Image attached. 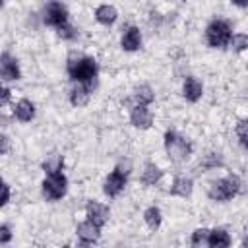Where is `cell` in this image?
<instances>
[{
    "label": "cell",
    "mask_w": 248,
    "mask_h": 248,
    "mask_svg": "<svg viewBox=\"0 0 248 248\" xmlns=\"http://www.w3.org/2000/svg\"><path fill=\"white\" fill-rule=\"evenodd\" d=\"M10 101V89L8 87H2V105H6Z\"/></svg>",
    "instance_id": "obj_30"
},
{
    "label": "cell",
    "mask_w": 248,
    "mask_h": 248,
    "mask_svg": "<svg viewBox=\"0 0 248 248\" xmlns=\"http://www.w3.org/2000/svg\"><path fill=\"white\" fill-rule=\"evenodd\" d=\"M209 232L207 229H196L192 234V246L194 248H211L209 246Z\"/></svg>",
    "instance_id": "obj_22"
},
{
    "label": "cell",
    "mask_w": 248,
    "mask_h": 248,
    "mask_svg": "<svg viewBox=\"0 0 248 248\" xmlns=\"http://www.w3.org/2000/svg\"><path fill=\"white\" fill-rule=\"evenodd\" d=\"M8 200H10V186L4 182V184H2V205H6Z\"/></svg>",
    "instance_id": "obj_29"
},
{
    "label": "cell",
    "mask_w": 248,
    "mask_h": 248,
    "mask_svg": "<svg viewBox=\"0 0 248 248\" xmlns=\"http://www.w3.org/2000/svg\"><path fill=\"white\" fill-rule=\"evenodd\" d=\"M132 99H134V103H136L134 107H147V105L155 99V95H153V89H151L149 85H140V87L134 89Z\"/></svg>",
    "instance_id": "obj_14"
},
{
    "label": "cell",
    "mask_w": 248,
    "mask_h": 248,
    "mask_svg": "<svg viewBox=\"0 0 248 248\" xmlns=\"http://www.w3.org/2000/svg\"><path fill=\"white\" fill-rule=\"evenodd\" d=\"M205 167H215V165H223V161H221V157L219 155H215V153H211L207 159H205V163H203Z\"/></svg>",
    "instance_id": "obj_28"
},
{
    "label": "cell",
    "mask_w": 248,
    "mask_h": 248,
    "mask_svg": "<svg viewBox=\"0 0 248 248\" xmlns=\"http://www.w3.org/2000/svg\"><path fill=\"white\" fill-rule=\"evenodd\" d=\"M78 236H79L81 242L93 244V242L99 240V236H101V227H97V225L91 223V221L79 223V225H78Z\"/></svg>",
    "instance_id": "obj_10"
},
{
    "label": "cell",
    "mask_w": 248,
    "mask_h": 248,
    "mask_svg": "<svg viewBox=\"0 0 248 248\" xmlns=\"http://www.w3.org/2000/svg\"><path fill=\"white\" fill-rule=\"evenodd\" d=\"M116 8L114 6H110V4H103V6H99L97 10H95V19L99 21V23H103V25H110V23H114L116 21Z\"/></svg>",
    "instance_id": "obj_16"
},
{
    "label": "cell",
    "mask_w": 248,
    "mask_h": 248,
    "mask_svg": "<svg viewBox=\"0 0 248 248\" xmlns=\"http://www.w3.org/2000/svg\"><path fill=\"white\" fill-rule=\"evenodd\" d=\"M231 45H232V48H234L236 52L246 50V48H248V35H232Z\"/></svg>",
    "instance_id": "obj_25"
},
{
    "label": "cell",
    "mask_w": 248,
    "mask_h": 248,
    "mask_svg": "<svg viewBox=\"0 0 248 248\" xmlns=\"http://www.w3.org/2000/svg\"><path fill=\"white\" fill-rule=\"evenodd\" d=\"M182 93H184V97L190 101V103H196L200 97H202V93H203V87H202V83L196 79V78H186L184 79V85H182Z\"/></svg>",
    "instance_id": "obj_13"
},
{
    "label": "cell",
    "mask_w": 248,
    "mask_h": 248,
    "mask_svg": "<svg viewBox=\"0 0 248 248\" xmlns=\"http://www.w3.org/2000/svg\"><path fill=\"white\" fill-rule=\"evenodd\" d=\"M85 211H87V221L95 223L97 227H103L107 223L108 215H110L108 207L103 205V203H99V202H89L87 207H85Z\"/></svg>",
    "instance_id": "obj_9"
},
{
    "label": "cell",
    "mask_w": 248,
    "mask_h": 248,
    "mask_svg": "<svg viewBox=\"0 0 248 248\" xmlns=\"http://www.w3.org/2000/svg\"><path fill=\"white\" fill-rule=\"evenodd\" d=\"M45 23L52 27H62L68 23V8L62 2H50L45 10Z\"/></svg>",
    "instance_id": "obj_6"
},
{
    "label": "cell",
    "mask_w": 248,
    "mask_h": 248,
    "mask_svg": "<svg viewBox=\"0 0 248 248\" xmlns=\"http://www.w3.org/2000/svg\"><path fill=\"white\" fill-rule=\"evenodd\" d=\"M209 246L211 248H229L231 246V236L225 229H215L209 232Z\"/></svg>",
    "instance_id": "obj_18"
},
{
    "label": "cell",
    "mask_w": 248,
    "mask_h": 248,
    "mask_svg": "<svg viewBox=\"0 0 248 248\" xmlns=\"http://www.w3.org/2000/svg\"><path fill=\"white\" fill-rule=\"evenodd\" d=\"M244 248H248V236H246V240H244Z\"/></svg>",
    "instance_id": "obj_32"
},
{
    "label": "cell",
    "mask_w": 248,
    "mask_h": 248,
    "mask_svg": "<svg viewBox=\"0 0 248 248\" xmlns=\"http://www.w3.org/2000/svg\"><path fill=\"white\" fill-rule=\"evenodd\" d=\"M205 39L209 43V46L213 48H223L231 43L232 35H231V25L225 19H213L207 29H205Z\"/></svg>",
    "instance_id": "obj_3"
},
{
    "label": "cell",
    "mask_w": 248,
    "mask_h": 248,
    "mask_svg": "<svg viewBox=\"0 0 248 248\" xmlns=\"http://www.w3.org/2000/svg\"><path fill=\"white\" fill-rule=\"evenodd\" d=\"M0 140H2V153H6L8 151V138L6 136H0Z\"/></svg>",
    "instance_id": "obj_31"
},
{
    "label": "cell",
    "mask_w": 248,
    "mask_h": 248,
    "mask_svg": "<svg viewBox=\"0 0 248 248\" xmlns=\"http://www.w3.org/2000/svg\"><path fill=\"white\" fill-rule=\"evenodd\" d=\"M161 176H163V170L157 165L147 163L145 169H143V172H141V182L149 186V184H155L157 180H161Z\"/></svg>",
    "instance_id": "obj_19"
},
{
    "label": "cell",
    "mask_w": 248,
    "mask_h": 248,
    "mask_svg": "<svg viewBox=\"0 0 248 248\" xmlns=\"http://www.w3.org/2000/svg\"><path fill=\"white\" fill-rule=\"evenodd\" d=\"M192 180L190 178H186V176H178V178H174V182H172V186H170V194L172 196H180V198H188L190 194H192Z\"/></svg>",
    "instance_id": "obj_17"
},
{
    "label": "cell",
    "mask_w": 248,
    "mask_h": 248,
    "mask_svg": "<svg viewBox=\"0 0 248 248\" xmlns=\"http://www.w3.org/2000/svg\"><path fill=\"white\" fill-rule=\"evenodd\" d=\"M130 120L136 128H141V130H147L153 122V116L151 112L147 110V107H134L132 112H130Z\"/></svg>",
    "instance_id": "obj_11"
},
{
    "label": "cell",
    "mask_w": 248,
    "mask_h": 248,
    "mask_svg": "<svg viewBox=\"0 0 248 248\" xmlns=\"http://www.w3.org/2000/svg\"><path fill=\"white\" fill-rule=\"evenodd\" d=\"M62 248H70V246H62Z\"/></svg>",
    "instance_id": "obj_33"
},
{
    "label": "cell",
    "mask_w": 248,
    "mask_h": 248,
    "mask_svg": "<svg viewBox=\"0 0 248 248\" xmlns=\"http://www.w3.org/2000/svg\"><path fill=\"white\" fill-rule=\"evenodd\" d=\"M70 101H72L74 107H85L87 101H89V89H87L85 85L74 87L72 93H70Z\"/></svg>",
    "instance_id": "obj_20"
},
{
    "label": "cell",
    "mask_w": 248,
    "mask_h": 248,
    "mask_svg": "<svg viewBox=\"0 0 248 248\" xmlns=\"http://www.w3.org/2000/svg\"><path fill=\"white\" fill-rule=\"evenodd\" d=\"M56 33H58V37H60V39H68V41L76 37V29H74L70 23H66V25L58 27V29H56Z\"/></svg>",
    "instance_id": "obj_26"
},
{
    "label": "cell",
    "mask_w": 248,
    "mask_h": 248,
    "mask_svg": "<svg viewBox=\"0 0 248 248\" xmlns=\"http://www.w3.org/2000/svg\"><path fill=\"white\" fill-rule=\"evenodd\" d=\"M143 219H145V223L151 229H159V225H161V211H159V207H155V205L147 207L145 213H143Z\"/></svg>",
    "instance_id": "obj_23"
},
{
    "label": "cell",
    "mask_w": 248,
    "mask_h": 248,
    "mask_svg": "<svg viewBox=\"0 0 248 248\" xmlns=\"http://www.w3.org/2000/svg\"><path fill=\"white\" fill-rule=\"evenodd\" d=\"M66 188H68V180L62 172H54V174H46L45 182H43V194L46 200L54 202V200H60L64 194H66Z\"/></svg>",
    "instance_id": "obj_5"
},
{
    "label": "cell",
    "mask_w": 248,
    "mask_h": 248,
    "mask_svg": "<svg viewBox=\"0 0 248 248\" xmlns=\"http://www.w3.org/2000/svg\"><path fill=\"white\" fill-rule=\"evenodd\" d=\"M126 180H128V176H126V170H122L120 167L118 169H114L108 176H107V180H105V194L108 196V198H116L122 190H124V186H126Z\"/></svg>",
    "instance_id": "obj_7"
},
{
    "label": "cell",
    "mask_w": 248,
    "mask_h": 248,
    "mask_svg": "<svg viewBox=\"0 0 248 248\" xmlns=\"http://www.w3.org/2000/svg\"><path fill=\"white\" fill-rule=\"evenodd\" d=\"M68 76L78 81L79 85H85L87 89L93 87L95 78H97V62L91 56L76 54L72 52L68 58Z\"/></svg>",
    "instance_id": "obj_1"
},
{
    "label": "cell",
    "mask_w": 248,
    "mask_h": 248,
    "mask_svg": "<svg viewBox=\"0 0 248 248\" xmlns=\"http://www.w3.org/2000/svg\"><path fill=\"white\" fill-rule=\"evenodd\" d=\"M140 45H141V33L136 25H130L122 35V48L132 52V50H138Z\"/></svg>",
    "instance_id": "obj_12"
},
{
    "label": "cell",
    "mask_w": 248,
    "mask_h": 248,
    "mask_svg": "<svg viewBox=\"0 0 248 248\" xmlns=\"http://www.w3.org/2000/svg\"><path fill=\"white\" fill-rule=\"evenodd\" d=\"M236 136H238L240 143L248 149V120H240L236 124Z\"/></svg>",
    "instance_id": "obj_24"
},
{
    "label": "cell",
    "mask_w": 248,
    "mask_h": 248,
    "mask_svg": "<svg viewBox=\"0 0 248 248\" xmlns=\"http://www.w3.org/2000/svg\"><path fill=\"white\" fill-rule=\"evenodd\" d=\"M10 238H12L10 227H8V225H2V227H0V242H2V244H6Z\"/></svg>",
    "instance_id": "obj_27"
},
{
    "label": "cell",
    "mask_w": 248,
    "mask_h": 248,
    "mask_svg": "<svg viewBox=\"0 0 248 248\" xmlns=\"http://www.w3.org/2000/svg\"><path fill=\"white\" fill-rule=\"evenodd\" d=\"M165 149H167V155L172 163H182L188 159L190 151H192V145L186 138L178 136L176 132H167L165 134Z\"/></svg>",
    "instance_id": "obj_2"
},
{
    "label": "cell",
    "mask_w": 248,
    "mask_h": 248,
    "mask_svg": "<svg viewBox=\"0 0 248 248\" xmlns=\"http://www.w3.org/2000/svg\"><path fill=\"white\" fill-rule=\"evenodd\" d=\"M62 165H64L62 155L54 153V155H50V157L43 163V169H45L46 174H54V172H60V170H62Z\"/></svg>",
    "instance_id": "obj_21"
},
{
    "label": "cell",
    "mask_w": 248,
    "mask_h": 248,
    "mask_svg": "<svg viewBox=\"0 0 248 248\" xmlns=\"http://www.w3.org/2000/svg\"><path fill=\"white\" fill-rule=\"evenodd\" d=\"M0 74H2V79L4 81H12V79H19V64L17 60L4 52L2 58H0Z\"/></svg>",
    "instance_id": "obj_8"
},
{
    "label": "cell",
    "mask_w": 248,
    "mask_h": 248,
    "mask_svg": "<svg viewBox=\"0 0 248 248\" xmlns=\"http://www.w3.org/2000/svg\"><path fill=\"white\" fill-rule=\"evenodd\" d=\"M238 190H240V180H238V176L231 174V176H225V178L211 184L209 198L217 200V202H227V200L234 198L238 194Z\"/></svg>",
    "instance_id": "obj_4"
},
{
    "label": "cell",
    "mask_w": 248,
    "mask_h": 248,
    "mask_svg": "<svg viewBox=\"0 0 248 248\" xmlns=\"http://www.w3.org/2000/svg\"><path fill=\"white\" fill-rule=\"evenodd\" d=\"M14 114H16L17 120L29 122V120L35 116V105H33L31 101H27V99H21V101H17V105H16V108H14Z\"/></svg>",
    "instance_id": "obj_15"
}]
</instances>
